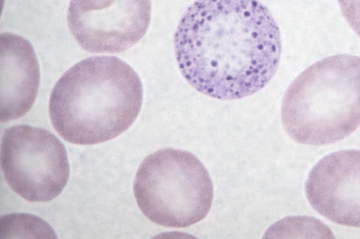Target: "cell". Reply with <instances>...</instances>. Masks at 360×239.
<instances>
[{
  "label": "cell",
  "mask_w": 360,
  "mask_h": 239,
  "mask_svg": "<svg viewBox=\"0 0 360 239\" xmlns=\"http://www.w3.org/2000/svg\"><path fill=\"white\" fill-rule=\"evenodd\" d=\"M1 165L11 189L30 202H49L56 198L70 175L63 144L49 130L27 125L5 130Z\"/></svg>",
  "instance_id": "obj_5"
},
{
  "label": "cell",
  "mask_w": 360,
  "mask_h": 239,
  "mask_svg": "<svg viewBox=\"0 0 360 239\" xmlns=\"http://www.w3.org/2000/svg\"><path fill=\"white\" fill-rule=\"evenodd\" d=\"M338 3L345 19L360 37V0H338Z\"/></svg>",
  "instance_id": "obj_10"
},
{
  "label": "cell",
  "mask_w": 360,
  "mask_h": 239,
  "mask_svg": "<svg viewBox=\"0 0 360 239\" xmlns=\"http://www.w3.org/2000/svg\"><path fill=\"white\" fill-rule=\"evenodd\" d=\"M281 121L303 144L328 145L351 135L360 125V57L335 55L304 70L284 94Z\"/></svg>",
  "instance_id": "obj_3"
},
{
  "label": "cell",
  "mask_w": 360,
  "mask_h": 239,
  "mask_svg": "<svg viewBox=\"0 0 360 239\" xmlns=\"http://www.w3.org/2000/svg\"><path fill=\"white\" fill-rule=\"evenodd\" d=\"M305 192L324 217L360 228V150L338 151L321 158L308 175Z\"/></svg>",
  "instance_id": "obj_7"
},
{
  "label": "cell",
  "mask_w": 360,
  "mask_h": 239,
  "mask_svg": "<svg viewBox=\"0 0 360 239\" xmlns=\"http://www.w3.org/2000/svg\"><path fill=\"white\" fill-rule=\"evenodd\" d=\"M142 101V83L134 69L116 57L94 56L77 62L59 78L49 111L64 140L93 145L126 131Z\"/></svg>",
  "instance_id": "obj_2"
},
{
  "label": "cell",
  "mask_w": 360,
  "mask_h": 239,
  "mask_svg": "<svg viewBox=\"0 0 360 239\" xmlns=\"http://www.w3.org/2000/svg\"><path fill=\"white\" fill-rule=\"evenodd\" d=\"M134 193L141 211L152 222L184 228L207 216L214 191L208 171L195 155L165 148L143 159Z\"/></svg>",
  "instance_id": "obj_4"
},
{
  "label": "cell",
  "mask_w": 360,
  "mask_h": 239,
  "mask_svg": "<svg viewBox=\"0 0 360 239\" xmlns=\"http://www.w3.org/2000/svg\"><path fill=\"white\" fill-rule=\"evenodd\" d=\"M1 238H57L52 228L41 218L24 213L1 217Z\"/></svg>",
  "instance_id": "obj_9"
},
{
  "label": "cell",
  "mask_w": 360,
  "mask_h": 239,
  "mask_svg": "<svg viewBox=\"0 0 360 239\" xmlns=\"http://www.w3.org/2000/svg\"><path fill=\"white\" fill-rule=\"evenodd\" d=\"M150 0H71L69 29L79 46L94 53L126 51L146 34Z\"/></svg>",
  "instance_id": "obj_6"
},
{
  "label": "cell",
  "mask_w": 360,
  "mask_h": 239,
  "mask_svg": "<svg viewBox=\"0 0 360 239\" xmlns=\"http://www.w3.org/2000/svg\"><path fill=\"white\" fill-rule=\"evenodd\" d=\"M32 44L12 33L1 34V121L19 118L32 108L39 86Z\"/></svg>",
  "instance_id": "obj_8"
},
{
  "label": "cell",
  "mask_w": 360,
  "mask_h": 239,
  "mask_svg": "<svg viewBox=\"0 0 360 239\" xmlns=\"http://www.w3.org/2000/svg\"><path fill=\"white\" fill-rule=\"evenodd\" d=\"M176 59L187 82L223 100L263 88L281 55L279 27L258 0H196L174 36Z\"/></svg>",
  "instance_id": "obj_1"
}]
</instances>
